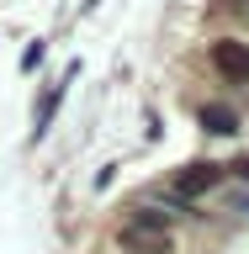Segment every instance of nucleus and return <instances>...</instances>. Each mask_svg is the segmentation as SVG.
Returning a JSON list of instances; mask_svg holds the SVG:
<instances>
[{
    "label": "nucleus",
    "mask_w": 249,
    "mask_h": 254,
    "mask_svg": "<svg viewBox=\"0 0 249 254\" xmlns=\"http://www.w3.org/2000/svg\"><path fill=\"white\" fill-rule=\"evenodd\" d=\"M218 180H223L218 164H186V170L175 175V196H180V201H196V196H207Z\"/></svg>",
    "instance_id": "3"
},
{
    "label": "nucleus",
    "mask_w": 249,
    "mask_h": 254,
    "mask_svg": "<svg viewBox=\"0 0 249 254\" xmlns=\"http://www.w3.org/2000/svg\"><path fill=\"white\" fill-rule=\"evenodd\" d=\"M133 228H149V233H170V217H159V212H149V206H133Z\"/></svg>",
    "instance_id": "5"
},
{
    "label": "nucleus",
    "mask_w": 249,
    "mask_h": 254,
    "mask_svg": "<svg viewBox=\"0 0 249 254\" xmlns=\"http://www.w3.org/2000/svg\"><path fill=\"white\" fill-rule=\"evenodd\" d=\"M117 244H122V254H175L170 233H149V228H133V222L117 228Z\"/></svg>",
    "instance_id": "2"
},
{
    "label": "nucleus",
    "mask_w": 249,
    "mask_h": 254,
    "mask_svg": "<svg viewBox=\"0 0 249 254\" xmlns=\"http://www.w3.org/2000/svg\"><path fill=\"white\" fill-rule=\"evenodd\" d=\"M202 127H207V132H239V111L207 101V106H202Z\"/></svg>",
    "instance_id": "4"
},
{
    "label": "nucleus",
    "mask_w": 249,
    "mask_h": 254,
    "mask_svg": "<svg viewBox=\"0 0 249 254\" xmlns=\"http://www.w3.org/2000/svg\"><path fill=\"white\" fill-rule=\"evenodd\" d=\"M212 69H218L223 79H234V85H249V43L218 37V43H212Z\"/></svg>",
    "instance_id": "1"
}]
</instances>
